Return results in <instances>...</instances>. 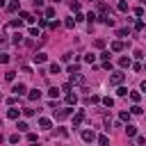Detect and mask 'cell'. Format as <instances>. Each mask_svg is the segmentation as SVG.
I'll return each instance as SVG.
<instances>
[{
    "label": "cell",
    "mask_w": 146,
    "mask_h": 146,
    "mask_svg": "<svg viewBox=\"0 0 146 146\" xmlns=\"http://www.w3.org/2000/svg\"><path fill=\"white\" fill-rule=\"evenodd\" d=\"M68 82H71V87H73V84H82L84 78H82L80 73H71V80H68Z\"/></svg>",
    "instance_id": "4"
},
{
    "label": "cell",
    "mask_w": 146,
    "mask_h": 146,
    "mask_svg": "<svg viewBox=\"0 0 146 146\" xmlns=\"http://www.w3.org/2000/svg\"><path fill=\"white\" fill-rule=\"evenodd\" d=\"M71 114H73V110H71V107H64V110L55 112V119H57V121H64V119H66V116H71Z\"/></svg>",
    "instance_id": "2"
},
{
    "label": "cell",
    "mask_w": 146,
    "mask_h": 146,
    "mask_svg": "<svg viewBox=\"0 0 146 146\" xmlns=\"http://www.w3.org/2000/svg\"><path fill=\"white\" fill-rule=\"evenodd\" d=\"M94 46H96V48H105V39H96Z\"/></svg>",
    "instance_id": "31"
},
{
    "label": "cell",
    "mask_w": 146,
    "mask_h": 146,
    "mask_svg": "<svg viewBox=\"0 0 146 146\" xmlns=\"http://www.w3.org/2000/svg\"><path fill=\"white\" fill-rule=\"evenodd\" d=\"M71 57H73V55H71V52H66V55H62V62H71Z\"/></svg>",
    "instance_id": "45"
},
{
    "label": "cell",
    "mask_w": 146,
    "mask_h": 146,
    "mask_svg": "<svg viewBox=\"0 0 146 146\" xmlns=\"http://www.w3.org/2000/svg\"><path fill=\"white\" fill-rule=\"evenodd\" d=\"M16 128H18V130H21V132H27V128H30V125H27V123H25V121H21V123H18V125H16Z\"/></svg>",
    "instance_id": "29"
},
{
    "label": "cell",
    "mask_w": 146,
    "mask_h": 146,
    "mask_svg": "<svg viewBox=\"0 0 146 146\" xmlns=\"http://www.w3.org/2000/svg\"><path fill=\"white\" fill-rule=\"evenodd\" d=\"M144 57H146V52H144Z\"/></svg>",
    "instance_id": "54"
},
{
    "label": "cell",
    "mask_w": 146,
    "mask_h": 146,
    "mask_svg": "<svg viewBox=\"0 0 146 146\" xmlns=\"http://www.w3.org/2000/svg\"><path fill=\"white\" fill-rule=\"evenodd\" d=\"M27 141H30V144H36V141H39V137H36L34 132H27Z\"/></svg>",
    "instance_id": "24"
},
{
    "label": "cell",
    "mask_w": 146,
    "mask_h": 146,
    "mask_svg": "<svg viewBox=\"0 0 146 146\" xmlns=\"http://www.w3.org/2000/svg\"><path fill=\"white\" fill-rule=\"evenodd\" d=\"M18 7H21V5H18V0H11V2L7 5V9H9V11H18Z\"/></svg>",
    "instance_id": "16"
},
{
    "label": "cell",
    "mask_w": 146,
    "mask_h": 146,
    "mask_svg": "<svg viewBox=\"0 0 146 146\" xmlns=\"http://www.w3.org/2000/svg\"><path fill=\"white\" fill-rule=\"evenodd\" d=\"M23 114H25V116H34V110H30V107H25V110H23Z\"/></svg>",
    "instance_id": "41"
},
{
    "label": "cell",
    "mask_w": 146,
    "mask_h": 146,
    "mask_svg": "<svg viewBox=\"0 0 146 146\" xmlns=\"http://www.w3.org/2000/svg\"><path fill=\"white\" fill-rule=\"evenodd\" d=\"M64 25H66V27H75V18H66Z\"/></svg>",
    "instance_id": "35"
},
{
    "label": "cell",
    "mask_w": 146,
    "mask_h": 146,
    "mask_svg": "<svg viewBox=\"0 0 146 146\" xmlns=\"http://www.w3.org/2000/svg\"><path fill=\"white\" fill-rule=\"evenodd\" d=\"M9 144H18V135H11L9 137Z\"/></svg>",
    "instance_id": "47"
},
{
    "label": "cell",
    "mask_w": 146,
    "mask_h": 146,
    "mask_svg": "<svg viewBox=\"0 0 146 146\" xmlns=\"http://www.w3.org/2000/svg\"><path fill=\"white\" fill-rule=\"evenodd\" d=\"M144 39H146V36H144Z\"/></svg>",
    "instance_id": "55"
},
{
    "label": "cell",
    "mask_w": 146,
    "mask_h": 146,
    "mask_svg": "<svg viewBox=\"0 0 146 146\" xmlns=\"http://www.w3.org/2000/svg\"><path fill=\"white\" fill-rule=\"evenodd\" d=\"M0 100H2V94H0Z\"/></svg>",
    "instance_id": "51"
},
{
    "label": "cell",
    "mask_w": 146,
    "mask_h": 146,
    "mask_svg": "<svg viewBox=\"0 0 146 146\" xmlns=\"http://www.w3.org/2000/svg\"><path fill=\"white\" fill-rule=\"evenodd\" d=\"M27 98H30V100H39V98H41V91H39V89H32Z\"/></svg>",
    "instance_id": "15"
},
{
    "label": "cell",
    "mask_w": 146,
    "mask_h": 146,
    "mask_svg": "<svg viewBox=\"0 0 146 146\" xmlns=\"http://www.w3.org/2000/svg\"><path fill=\"white\" fill-rule=\"evenodd\" d=\"M112 52H119V50H123V41H112Z\"/></svg>",
    "instance_id": "12"
},
{
    "label": "cell",
    "mask_w": 146,
    "mask_h": 146,
    "mask_svg": "<svg viewBox=\"0 0 146 146\" xmlns=\"http://www.w3.org/2000/svg\"><path fill=\"white\" fill-rule=\"evenodd\" d=\"M52 16H55V9L48 7V9H46V18H52Z\"/></svg>",
    "instance_id": "34"
},
{
    "label": "cell",
    "mask_w": 146,
    "mask_h": 146,
    "mask_svg": "<svg viewBox=\"0 0 146 146\" xmlns=\"http://www.w3.org/2000/svg\"><path fill=\"white\" fill-rule=\"evenodd\" d=\"M119 66H121V68H128V66H132L130 57H119Z\"/></svg>",
    "instance_id": "8"
},
{
    "label": "cell",
    "mask_w": 146,
    "mask_h": 146,
    "mask_svg": "<svg viewBox=\"0 0 146 146\" xmlns=\"http://www.w3.org/2000/svg\"><path fill=\"white\" fill-rule=\"evenodd\" d=\"M141 91H146V80H144V82H141Z\"/></svg>",
    "instance_id": "50"
},
{
    "label": "cell",
    "mask_w": 146,
    "mask_h": 146,
    "mask_svg": "<svg viewBox=\"0 0 146 146\" xmlns=\"http://www.w3.org/2000/svg\"><path fill=\"white\" fill-rule=\"evenodd\" d=\"M119 119H121V121H130V112H125V110L119 112Z\"/></svg>",
    "instance_id": "23"
},
{
    "label": "cell",
    "mask_w": 146,
    "mask_h": 146,
    "mask_svg": "<svg viewBox=\"0 0 146 146\" xmlns=\"http://www.w3.org/2000/svg\"><path fill=\"white\" fill-rule=\"evenodd\" d=\"M100 57H103V62H110V50H103Z\"/></svg>",
    "instance_id": "37"
},
{
    "label": "cell",
    "mask_w": 146,
    "mask_h": 146,
    "mask_svg": "<svg viewBox=\"0 0 146 146\" xmlns=\"http://www.w3.org/2000/svg\"><path fill=\"white\" fill-rule=\"evenodd\" d=\"M30 36H39V30L36 27H30Z\"/></svg>",
    "instance_id": "44"
},
{
    "label": "cell",
    "mask_w": 146,
    "mask_h": 146,
    "mask_svg": "<svg viewBox=\"0 0 146 146\" xmlns=\"http://www.w3.org/2000/svg\"><path fill=\"white\" fill-rule=\"evenodd\" d=\"M87 21H89V23H94V21H96V14H94V11H89V14H87Z\"/></svg>",
    "instance_id": "40"
},
{
    "label": "cell",
    "mask_w": 146,
    "mask_h": 146,
    "mask_svg": "<svg viewBox=\"0 0 146 146\" xmlns=\"http://www.w3.org/2000/svg\"><path fill=\"white\" fill-rule=\"evenodd\" d=\"M123 78H125V73H123V71H116V73L110 75V84H121Z\"/></svg>",
    "instance_id": "1"
},
{
    "label": "cell",
    "mask_w": 146,
    "mask_h": 146,
    "mask_svg": "<svg viewBox=\"0 0 146 146\" xmlns=\"http://www.w3.org/2000/svg\"><path fill=\"white\" fill-rule=\"evenodd\" d=\"M2 7H7V2H5V0H0V9H2Z\"/></svg>",
    "instance_id": "49"
},
{
    "label": "cell",
    "mask_w": 146,
    "mask_h": 146,
    "mask_svg": "<svg viewBox=\"0 0 146 146\" xmlns=\"http://www.w3.org/2000/svg\"><path fill=\"white\" fill-rule=\"evenodd\" d=\"M57 132H59V137H66V135H68V130H66V128H59Z\"/></svg>",
    "instance_id": "46"
},
{
    "label": "cell",
    "mask_w": 146,
    "mask_h": 146,
    "mask_svg": "<svg viewBox=\"0 0 146 146\" xmlns=\"http://www.w3.org/2000/svg\"><path fill=\"white\" fill-rule=\"evenodd\" d=\"M144 68H146V64H144Z\"/></svg>",
    "instance_id": "52"
},
{
    "label": "cell",
    "mask_w": 146,
    "mask_h": 146,
    "mask_svg": "<svg viewBox=\"0 0 146 146\" xmlns=\"http://www.w3.org/2000/svg\"><path fill=\"white\" fill-rule=\"evenodd\" d=\"M103 105H105V107H114V98H112V96H105V98H103Z\"/></svg>",
    "instance_id": "19"
},
{
    "label": "cell",
    "mask_w": 146,
    "mask_h": 146,
    "mask_svg": "<svg viewBox=\"0 0 146 146\" xmlns=\"http://www.w3.org/2000/svg\"><path fill=\"white\" fill-rule=\"evenodd\" d=\"M9 62V55L7 52H0V64H7Z\"/></svg>",
    "instance_id": "32"
},
{
    "label": "cell",
    "mask_w": 146,
    "mask_h": 146,
    "mask_svg": "<svg viewBox=\"0 0 146 146\" xmlns=\"http://www.w3.org/2000/svg\"><path fill=\"white\" fill-rule=\"evenodd\" d=\"M14 78H16L14 71H7V73H5V80H7V82H14Z\"/></svg>",
    "instance_id": "22"
},
{
    "label": "cell",
    "mask_w": 146,
    "mask_h": 146,
    "mask_svg": "<svg viewBox=\"0 0 146 146\" xmlns=\"http://www.w3.org/2000/svg\"><path fill=\"white\" fill-rule=\"evenodd\" d=\"M18 114H21V110H18V107H14V105H11V107H9V112H7V116H9V119H18Z\"/></svg>",
    "instance_id": "10"
},
{
    "label": "cell",
    "mask_w": 146,
    "mask_h": 146,
    "mask_svg": "<svg viewBox=\"0 0 146 146\" xmlns=\"http://www.w3.org/2000/svg\"><path fill=\"white\" fill-rule=\"evenodd\" d=\"M71 11L78 14V11H80V2H71Z\"/></svg>",
    "instance_id": "33"
},
{
    "label": "cell",
    "mask_w": 146,
    "mask_h": 146,
    "mask_svg": "<svg viewBox=\"0 0 146 146\" xmlns=\"http://www.w3.org/2000/svg\"><path fill=\"white\" fill-rule=\"evenodd\" d=\"M135 30H144V21H137L135 23Z\"/></svg>",
    "instance_id": "43"
},
{
    "label": "cell",
    "mask_w": 146,
    "mask_h": 146,
    "mask_svg": "<svg viewBox=\"0 0 146 146\" xmlns=\"http://www.w3.org/2000/svg\"><path fill=\"white\" fill-rule=\"evenodd\" d=\"M34 7H36V9H41V7H43V0H34Z\"/></svg>",
    "instance_id": "48"
},
{
    "label": "cell",
    "mask_w": 146,
    "mask_h": 146,
    "mask_svg": "<svg viewBox=\"0 0 146 146\" xmlns=\"http://www.w3.org/2000/svg\"><path fill=\"white\" fill-rule=\"evenodd\" d=\"M59 25H62V23H59V21H52V23H50V30H57V27H59Z\"/></svg>",
    "instance_id": "42"
},
{
    "label": "cell",
    "mask_w": 146,
    "mask_h": 146,
    "mask_svg": "<svg viewBox=\"0 0 146 146\" xmlns=\"http://www.w3.org/2000/svg\"><path fill=\"white\" fill-rule=\"evenodd\" d=\"M128 34V27H121V30H116V36H125Z\"/></svg>",
    "instance_id": "36"
},
{
    "label": "cell",
    "mask_w": 146,
    "mask_h": 146,
    "mask_svg": "<svg viewBox=\"0 0 146 146\" xmlns=\"http://www.w3.org/2000/svg\"><path fill=\"white\" fill-rule=\"evenodd\" d=\"M39 125H41L43 130H50V125H52V121H50V119H46V116H41V119H39Z\"/></svg>",
    "instance_id": "7"
},
{
    "label": "cell",
    "mask_w": 146,
    "mask_h": 146,
    "mask_svg": "<svg viewBox=\"0 0 146 146\" xmlns=\"http://www.w3.org/2000/svg\"><path fill=\"white\" fill-rule=\"evenodd\" d=\"M11 91H14V96H23L27 89H25V84H14V87H11Z\"/></svg>",
    "instance_id": "5"
},
{
    "label": "cell",
    "mask_w": 146,
    "mask_h": 146,
    "mask_svg": "<svg viewBox=\"0 0 146 146\" xmlns=\"http://www.w3.org/2000/svg\"><path fill=\"white\" fill-rule=\"evenodd\" d=\"M82 139H84V141H94V139H96V132H94V130H82Z\"/></svg>",
    "instance_id": "6"
},
{
    "label": "cell",
    "mask_w": 146,
    "mask_h": 146,
    "mask_svg": "<svg viewBox=\"0 0 146 146\" xmlns=\"http://www.w3.org/2000/svg\"><path fill=\"white\" fill-rule=\"evenodd\" d=\"M48 73H52V75H57V73H62V68H59V64H50V68H48Z\"/></svg>",
    "instance_id": "17"
},
{
    "label": "cell",
    "mask_w": 146,
    "mask_h": 146,
    "mask_svg": "<svg viewBox=\"0 0 146 146\" xmlns=\"http://www.w3.org/2000/svg\"><path fill=\"white\" fill-rule=\"evenodd\" d=\"M82 121H84V112H82V110H78V112H75V116H73V128H78Z\"/></svg>",
    "instance_id": "3"
},
{
    "label": "cell",
    "mask_w": 146,
    "mask_h": 146,
    "mask_svg": "<svg viewBox=\"0 0 146 146\" xmlns=\"http://www.w3.org/2000/svg\"><path fill=\"white\" fill-rule=\"evenodd\" d=\"M64 100H66V105L71 107V105H75V103H78V96H75V94H66V98H64Z\"/></svg>",
    "instance_id": "9"
},
{
    "label": "cell",
    "mask_w": 146,
    "mask_h": 146,
    "mask_svg": "<svg viewBox=\"0 0 146 146\" xmlns=\"http://www.w3.org/2000/svg\"><path fill=\"white\" fill-rule=\"evenodd\" d=\"M84 62H87V64H94V62H96V55H91V52L84 55Z\"/></svg>",
    "instance_id": "27"
},
{
    "label": "cell",
    "mask_w": 146,
    "mask_h": 146,
    "mask_svg": "<svg viewBox=\"0 0 146 146\" xmlns=\"http://www.w3.org/2000/svg\"><path fill=\"white\" fill-rule=\"evenodd\" d=\"M78 71H80L78 64H71V66H68V73H78Z\"/></svg>",
    "instance_id": "38"
},
{
    "label": "cell",
    "mask_w": 146,
    "mask_h": 146,
    "mask_svg": "<svg viewBox=\"0 0 146 146\" xmlns=\"http://www.w3.org/2000/svg\"><path fill=\"white\" fill-rule=\"evenodd\" d=\"M98 144H100V146H110V139H107V135H100V137H98Z\"/></svg>",
    "instance_id": "21"
},
{
    "label": "cell",
    "mask_w": 146,
    "mask_h": 146,
    "mask_svg": "<svg viewBox=\"0 0 146 146\" xmlns=\"http://www.w3.org/2000/svg\"><path fill=\"white\" fill-rule=\"evenodd\" d=\"M119 11H128V2L125 0H119Z\"/></svg>",
    "instance_id": "25"
},
{
    "label": "cell",
    "mask_w": 146,
    "mask_h": 146,
    "mask_svg": "<svg viewBox=\"0 0 146 146\" xmlns=\"http://www.w3.org/2000/svg\"><path fill=\"white\" fill-rule=\"evenodd\" d=\"M21 18H23L25 23H34V16H32L30 11H21Z\"/></svg>",
    "instance_id": "11"
},
{
    "label": "cell",
    "mask_w": 146,
    "mask_h": 146,
    "mask_svg": "<svg viewBox=\"0 0 146 146\" xmlns=\"http://www.w3.org/2000/svg\"><path fill=\"white\" fill-rule=\"evenodd\" d=\"M0 41H2V36H0Z\"/></svg>",
    "instance_id": "53"
},
{
    "label": "cell",
    "mask_w": 146,
    "mask_h": 146,
    "mask_svg": "<svg viewBox=\"0 0 146 146\" xmlns=\"http://www.w3.org/2000/svg\"><path fill=\"white\" fill-rule=\"evenodd\" d=\"M125 135H128V137H135V135H137V128H135V125H125Z\"/></svg>",
    "instance_id": "20"
},
{
    "label": "cell",
    "mask_w": 146,
    "mask_h": 146,
    "mask_svg": "<svg viewBox=\"0 0 146 146\" xmlns=\"http://www.w3.org/2000/svg\"><path fill=\"white\" fill-rule=\"evenodd\" d=\"M116 94H119V96H128V89H125V87H119Z\"/></svg>",
    "instance_id": "39"
},
{
    "label": "cell",
    "mask_w": 146,
    "mask_h": 146,
    "mask_svg": "<svg viewBox=\"0 0 146 146\" xmlns=\"http://www.w3.org/2000/svg\"><path fill=\"white\" fill-rule=\"evenodd\" d=\"M59 94H62V91H59L57 87H50V89H48V96H50L52 100H55V98H59Z\"/></svg>",
    "instance_id": "14"
},
{
    "label": "cell",
    "mask_w": 146,
    "mask_h": 146,
    "mask_svg": "<svg viewBox=\"0 0 146 146\" xmlns=\"http://www.w3.org/2000/svg\"><path fill=\"white\" fill-rule=\"evenodd\" d=\"M141 112H144V110H141L139 105H132V107H130V114H141Z\"/></svg>",
    "instance_id": "28"
},
{
    "label": "cell",
    "mask_w": 146,
    "mask_h": 146,
    "mask_svg": "<svg viewBox=\"0 0 146 146\" xmlns=\"http://www.w3.org/2000/svg\"><path fill=\"white\" fill-rule=\"evenodd\" d=\"M130 100H132V103H139V100H141V94H139V91H130Z\"/></svg>",
    "instance_id": "18"
},
{
    "label": "cell",
    "mask_w": 146,
    "mask_h": 146,
    "mask_svg": "<svg viewBox=\"0 0 146 146\" xmlns=\"http://www.w3.org/2000/svg\"><path fill=\"white\" fill-rule=\"evenodd\" d=\"M46 59H48V55H46V52H36V55H34V62H36V64H43Z\"/></svg>",
    "instance_id": "13"
},
{
    "label": "cell",
    "mask_w": 146,
    "mask_h": 146,
    "mask_svg": "<svg viewBox=\"0 0 146 146\" xmlns=\"http://www.w3.org/2000/svg\"><path fill=\"white\" fill-rule=\"evenodd\" d=\"M9 27H18V30H21V27H23V21H21V18H18V21H11Z\"/></svg>",
    "instance_id": "26"
},
{
    "label": "cell",
    "mask_w": 146,
    "mask_h": 146,
    "mask_svg": "<svg viewBox=\"0 0 146 146\" xmlns=\"http://www.w3.org/2000/svg\"><path fill=\"white\" fill-rule=\"evenodd\" d=\"M11 41H14V43H16V46H18V43H21V41H23V36H21V32H16V34H14V39H11Z\"/></svg>",
    "instance_id": "30"
},
{
    "label": "cell",
    "mask_w": 146,
    "mask_h": 146,
    "mask_svg": "<svg viewBox=\"0 0 146 146\" xmlns=\"http://www.w3.org/2000/svg\"><path fill=\"white\" fill-rule=\"evenodd\" d=\"M141 146H144V144H141Z\"/></svg>",
    "instance_id": "56"
}]
</instances>
